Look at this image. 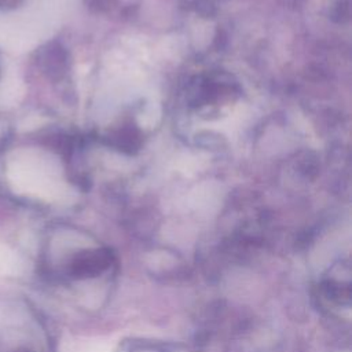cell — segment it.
Listing matches in <instances>:
<instances>
[{
	"mask_svg": "<svg viewBox=\"0 0 352 352\" xmlns=\"http://www.w3.org/2000/svg\"><path fill=\"white\" fill-rule=\"evenodd\" d=\"M107 264H109V257L106 253H100V252L88 253L74 258V261L72 263V272L76 276H91L104 270Z\"/></svg>",
	"mask_w": 352,
	"mask_h": 352,
	"instance_id": "6da1fadb",
	"label": "cell"
},
{
	"mask_svg": "<svg viewBox=\"0 0 352 352\" xmlns=\"http://www.w3.org/2000/svg\"><path fill=\"white\" fill-rule=\"evenodd\" d=\"M14 352H32V351H29V349H25V348H22V349H16V351H14Z\"/></svg>",
	"mask_w": 352,
	"mask_h": 352,
	"instance_id": "7a4b0ae2",
	"label": "cell"
}]
</instances>
